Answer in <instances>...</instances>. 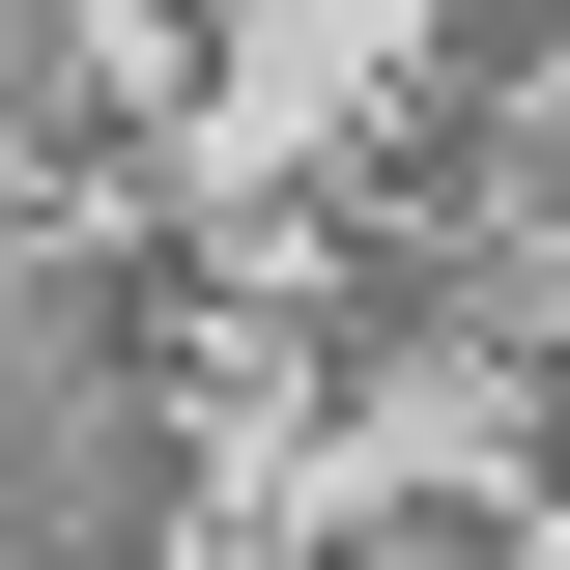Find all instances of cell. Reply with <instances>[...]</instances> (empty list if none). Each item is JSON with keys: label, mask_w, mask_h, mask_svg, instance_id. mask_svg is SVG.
<instances>
[{"label": "cell", "mask_w": 570, "mask_h": 570, "mask_svg": "<svg viewBox=\"0 0 570 570\" xmlns=\"http://www.w3.org/2000/svg\"><path fill=\"white\" fill-rule=\"evenodd\" d=\"M171 542V400H115L58 485H0V570H142Z\"/></svg>", "instance_id": "6da1fadb"}, {"label": "cell", "mask_w": 570, "mask_h": 570, "mask_svg": "<svg viewBox=\"0 0 570 570\" xmlns=\"http://www.w3.org/2000/svg\"><path fill=\"white\" fill-rule=\"evenodd\" d=\"M428 343H456V228H371V257H343V314H314V371H343V400H400Z\"/></svg>", "instance_id": "7a4b0ae2"}, {"label": "cell", "mask_w": 570, "mask_h": 570, "mask_svg": "<svg viewBox=\"0 0 570 570\" xmlns=\"http://www.w3.org/2000/svg\"><path fill=\"white\" fill-rule=\"evenodd\" d=\"M371 570H513V542H485V513H400V542H371Z\"/></svg>", "instance_id": "3957f363"}, {"label": "cell", "mask_w": 570, "mask_h": 570, "mask_svg": "<svg viewBox=\"0 0 570 570\" xmlns=\"http://www.w3.org/2000/svg\"><path fill=\"white\" fill-rule=\"evenodd\" d=\"M542 513H570V400H542Z\"/></svg>", "instance_id": "277c9868"}]
</instances>
